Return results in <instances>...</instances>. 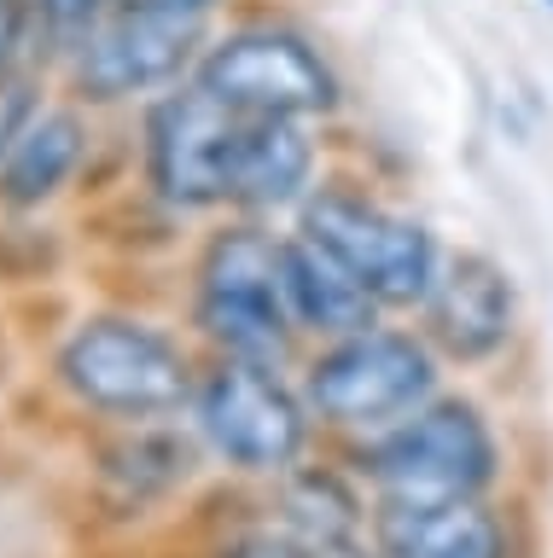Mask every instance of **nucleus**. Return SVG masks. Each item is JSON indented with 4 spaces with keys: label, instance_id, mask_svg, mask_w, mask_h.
I'll use <instances>...</instances> for the list:
<instances>
[{
    "label": "nucleus",
    "instance_id": "obj_3",
    "mask_svg": "<svg viewBox=\"0 0 553 558\" xmlns=\"http://www.w3.org/2000/svg\"><path fill=\"white\" fill-rule=\"evenodd\" d=\"M193 320L228 361L274 366L291 338V303L280 274V244L263 233H216L199 262Z\"/></svg>",
    "mask_w": 553,
    "mask_h": 558
},
{
    "label": "nucleus",
    "instance_id": "obj_13",
    "mask_svg": "<svg viewBox=\"0 0 553 558\" xmlns=\"http://www.w3.org/2000/svg\"><path fill=\"white\" fill-rule=\"evenodd\" d=\"M280 274H286L291 320H303L315 331H338V338H356V331L373 326V303H378V296L309 233L280 244Z\"/></svg>",
    "mask_w": 553,
    "mask_h": 558
},
{
    "label": "nucleus",
    "instance_id": "obj_4",
    "mask_svg": "<svg viewBox=\"0 0 553 558\" xmlns=\"http://www.w3.org/2000/svg\"><path fill=\"white\" fill-rule=\"evenodd\" d=\"M251 117L221 105L211 87L187 82L158 94L146 117V174L152 192L176 209H211L233 198L239 146H245Z\"/></svg>",
    "mask_w": 553,
    "mask_h": 558
},
{
    "label": "nucleus",
    "instance_id": "obj_10",
    "mask_svg": "<svg viewBox=\"0 0 553 558\" xmlns=\"http://www.w3.org/2000/svg\"><path fill=\"white\" fill-rule=\"evenodd\" d=\"M431 326L448 355H490L501 349V338L513 331V286L495 262L483 256H460L448 274H437L431 286Z\"/></svg>",
    "mask_w": 553,
    "mask_h": 558
},
{
    "label": "nucleus",
    "instance_id": "obj_17",
    "mask_svg": "<svg viewBox=\"0 0 553 558\" xmlns=\"http://www.w3.org/2000/svg\"><path fill=\"white\" fill-rule=\"evenodd\" d=\"M548 7H553V0H548Z\"/></svg>",
    "mask_w": 553,
    "mask_h": 558
},
{
    "label": "nucleus",
    "instance_id": "obj_2",
    "mask_svg": "<svg viewBox=\"0 0 553 558\" xmlns=\"http://www.w3.org/2000/svg\"><path fill=\"white\" fill-rule=\"evenodd\" d=\"M204 7L181 0H117L71 47V82L82 99L117 105L134 94H169L204 47Z\"/></svg>",
    "mask_w": 553,
    "mask_h": 558
},
{
    "label": "nucleus",
    "instance_id": "obj_9",
    "mask_svg": "<svg viewBox=\"0 0 553 558\" xmlns=\"http://www.w3.org/2000/svg\"><path fill=\"white\" fill-rule=\"evenodd\" d=\"M309 396L338 425H390L431 396V361L413 338L356 331L309 366Z\"/></svg>",
    "mask_w": 553,
    "mask_h": 558
},
{
    "label": "nucleus",
    "instance_id": "obj_8",
    "mask_svg": "<svg viewBox=\"0 0 553 558\" xmlns=\"http://www.w3.org/2000/svg\"><path fill=\"white\" fill-rule=\"evenodd\" d=\"M193 82L245 117H309L333 105L326 64L286 29H239L228 41L204 47Z\"/></svg>",
    "mask_w": 553,
    "mask_h": 558
},
{
    "label": "nucleus",
    "instance_id": "obj_16",
    "mask_svg": "<svg viewBox=\"0 0 553 558\" xmlns=\"http://www.w3.org/2000/svg\"><path fill=\"white\" fill-rule=\"evenodd\" d=\"M309 558H350V553H309Z\"/></svg>",
    "mask_w": 553,
    "mask_h": 558
},
{
    "label": "nucleus",
    "instance_id": "obj_5",
    "mask_svg": "<svg viewBox=\"0 0 553 558\" xmlns=\"http://www.w3.org/2000/svg\"><path fill=\"white\" fill-rule=\"evenodd\" d=\"M193 418L199 436L239 471H280L303 448V408L268 366L228 361L193 384Z\"/></svg>",
    "mask_w": 553,
    "mask_h": 558
},
{
    "label": "nucleus",
    "instance_id": "obj_12",
    "mask_svg": "<svg viewBox=\"0 0 553 558\" xmlns=\"http://www.w3.org/2000/svg\"><path fill=\"white\" fill-rule=\"evenodd\" d=\"M390 558H501V523L466 500H390L378 518Z\"/></svg>",
    "mask_w": 553,
    "mask_h": 558
},
{
    "label": "nucleus",
    "instance_id": "obj_11",
    "mask_svg": "<svg viewBox=\"0 0 553 558\" xmlns=\"http://www.w3.org/2000/svg\"><path fill=\"white\" fill-rule=\"evenodd\" d=\"M88 157V122L76 111H36L0 151V204L7 209H41L71 186V174Z\"/></svg>",
    "mask_w": 553,
    "mask_h": 558
},
{
    "label": "nucleus",
    "instance_id": "obj_14",
    "mask_svg": "<svg viewBox=\"0 0 553 558\" xmlns=\"http://www.w3.org/2000/svg\"><path fill=\"white\" fill-rule=\"evenodd\" d=\"M315 146H309L303 117H251L245 146H239V174H233V204H291L309 186Z\"/></svg>",
    "mask_w": 553,
    "mask_h": 558
},
{
    "label": "nucleus",
    "instance_id": "obj_7",
    "mask_svg": "<svg viewBox=\"0 0 553 558\" xmlns=\"http://www.w3.org/2000/svg\"><path fill=\"white\" fill-rule=\"evenodd\" d=\"M495 442L466 401L413 413L385 448L373 453V477L390 500H466L490 483Z\"/></svg>",
    "mask_w": 553,
    "mask_h": 558
},
{
    "label": "nucleus",
    "instance_id": "obj_1",
    "mask_svg": "<svg viewBox=\"0 0 553 558\" xmlns=\"http://www.w3.org/2000/svg\"><path fill=\"white\" fill-rule=\"evenodd\" d=\"M53 373L82 408H94L106 418H129V425L181 413L199 384L181 343L146 320H129V314H94V320H82L59 343Z\"/></svg>",
    "mask_w": 553,
    "mask_h": 558
},
{
    "label": "nucleus",
    "instance_id": "obj_6",
    "mask_svg": "<svg viewBox=\"0 0 553 558\" xmlns=\"http://www.w3.org/2000/svg\"><path fill=\"white\" fill-rule=\"evenodd\" d=\"M303 233L326 244L378 303H420L437 286V251H431V239L413 221L390 216L378 204L321 192L303 209Z\"/></svg>",
    "mask_w": 553,
    "mask_h": 558
},
{
    "label": "nucleus",
    "instance_id": "obj_15",
    "mask_svg": "<svg viewBox=\"0 0 553 558\" xmlns=\"http://www.w3.org/2000/svg\"><path fill=\"white\" fill-rule=\"evenodd\" d=\"M111 7H117V0H29V17L41 24L47 41H59L64 52H71Z\"/></svg>",
    "mask_w": 553,
    "mask_h": 558
}]
</instances>
